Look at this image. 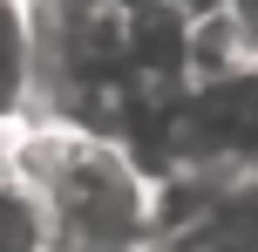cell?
Wrapping results in <instances>:
<instances>
[{
	"label": "cell",
	"instance_id": "cell-1",
	"mask_svg": "<svg viewBox=\"0 0 258 252\" xmlns=\"http://www.w3.org/2000/svg\"><path fill=\"white\" fill-rule=\"evenodd\" d=\"M14 171L34 184L54 252H143L156 239L150 184L122 157V143L102 130H82V123L34 130L14 157Z\"/></svg>",
	"mask_w": 258,
	"mask_h": 252
},
{
	"label": "cell",
	"instance_id": "cell-2",
	"mask_svg": "<svg viewBox=\"0 0 258 252\" xmlns=\"http://www.w3.org/2000/svg\"><path fill=\"white\" fill-rule=\"evenodd\" d=\"M34 95V21L27 0H0V116H21Z\"/></svg>",
	"mask_w": 258,
	"mask_h": 252
},
{
	"label": "cell",
	"instance_id": "cell-3",
	"mask_svg": "<svg viewBox=\"0 0 258 252\" xmlns=\"http://www.w3.org/2000/svg\"><path fill=\"white\" fill-rule=\"evenodd\" d=\"M0 252H54L48 245V212H41L34 184L14 164H0Z\"/></svg>",
	"mask_w": 258,
	"mask_h": 252
}]
</instances>
